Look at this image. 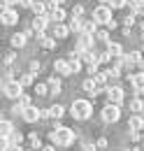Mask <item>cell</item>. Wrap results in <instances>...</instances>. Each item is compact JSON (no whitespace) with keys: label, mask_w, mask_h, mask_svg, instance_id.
<instances>
[{"label":"cell","mask_w":144,"mask_h":151,"mask_svg":"<svg viewBox=\"0 0 144 151\" xmlns=\"http://www.w3.org/2000/svg\"><path fill=\"white\" fill-rule=\"evenodd\" d=\"M65 17H68V14H65V9H63V7H56L54 12H51V19H54L56 23H60V21L65 19Z\"/></svg>","instance_id":"cell-28"},{"label":"cell","mask_w":144,"mask_h":151,"mask_svg":"<svg viewBox=\"0 0 144 151\" xmlns=\"http://www.w3.org/2000/svg\"><path fill=\"white\" fill-rule=\"evenodd\" d=\"M26 123H35V121H40L42 119V109H37L35 105H28V107H23L21 109V114H19Z\"/></svg>","instance_id":"cell-5"},{"label":"cell","mask_w":144,"mask_h":151,"mask_svg":"<svg viewBox=\"0 0 144 151\" xmlns=\"http://www.w3.org/2000/svg\"><path fill=\"white\" fill-rule=\"evenodd\" d=\"M37 42L42 44V49H56V37H49L44 30L37 33Z\"/></svg>","instance_id":"cell-13"},{"label":"cell","mask_w":144,"mask_h":151,"mask_svg":"<svg viewBox=\"0 0 144 151\" xmlns=\"http://www.w3.org/2000/svg\"><path fill=\"white\" fill-rule=\"evenodd\" d=\"M33 2H35V0H19V5H21V7H30Z\"/></svg>","instance_id":"cell-43"},{"label":"cell","mask_w":144,"mask_h":151,"mask_svg":"<svg viewBox=\"0 0 144 151\" xmlns=\"http://www.w3.org/2000/svg\"><path fill=\"white\" fill-rule=\"evenodd\" d=\"M40 68H42L40 60H33V63H30V72H40Z\"/></svg>","instance_id":"cell-42"},{"label":"cell","mask_w":144,"mask_h":151,"mask_svg":"<svg viewBox=\"0 0 144 151\" xmlns=\"http://www.w3.org/2000/svg\"><path fill=\"white\" fill-rule=\"evenodd\" d=\"M140 58H142V51H130V54H123V63L130 68V65H137Z\"/></svg>","instance_id":"cell-22"},{"label":"cell","mask_w":144,"mask_h":151,"mask_svg":"<svg viewBox=\"0 0 144 151\" xmlns=\"http://www.w3.org/2000/svg\"><path fill=\"white\" fill-rule=\"evenodd\" d=\"M70 114L77 121H86L91 114H93V105H91L89 100H74L72 107H70Z\"/></svg>","instance_id":"cell-2"},{"label":"cell","mask_w":144,"mask_h":151,"mask_svg":"<svg viewBox=\"0 0 144 151\" xmlns=\"http://www.w3.org/2000/svg\"><path fill=\"white\" fill-rule=\"evenodd\" d=\"M17 81L21 86H33V84H35V72H26V75L17 77Z\"/></svg>","instance_id":"cell-25"},{"label":"cell","mask_w":144,"mask_h":151,"mask_svg":"<svg viewBox=\"0 0 144 151\" xmlns=\"http://www.w3.org/2000/svg\"><path fill=\"white\" fill-rule=\"evenodd\" d=\"M7 149H9V137L0 135V151H7Z\"/></svg>","instance_id":"cell-37"},{"label":"cell","mask_w":144,"mask_h":151,"mask_svg":"<svg viewBox=\"0 0 144 151\" xmlns=\"http://www.w3.org/2000/svg\"><path fill=\"white\" fill-rule=\"evenodd\" d=\"M130 84H132V88H135V93H144V70L140 72H135V75L130 77Z\"/></svg>","instance_id":"cell-11"},{"label":"cell","mask_w":144,"mask_h":151,"mask_svg":"<svg viewBox=\"0 0 144 151\" xmlns=\"http://www.w3.org/2000/svg\"><path fill=\"white\" fill-rule=\"evenodd\" d=\"M130 109H132V112H137V114H142V112H144V102L140 100V98L130 100Z\"/></svg>","instance_id":"cell-30"},{"label":"cell","mask_w":144,"mask_h":151,"mask_svg":"<svg viewBox=\"0 0 144 151\" xmlns=\"http://www.w3.org/2000/svg\"><path fill=\"white\" fill-rule=\"evenodd\" d=\"M119 119H121V107L109 102L107 107L102 109V121H105V123H116Z\"/></svg>","instance_id":"cell-6"},{"label":"cell","mask_w":144,"mask_h":151,"mask_svg":"<svg viewBox=\"0 0 144 151\" xmlns=\"http://www.w3.org/2000/svg\"><path fill=\"white\" fill-rule=\"evenodd\" d=\"M30 144H33V149H42V139H40V135L37 132H30Z\"/></svg>","instance_id":"cell-33"},{"label":"cell","mask_w":144,"mask_h":151,"mask_svg":"<svg viewBox=\"0 0 144 151\" xmlns=\"http://www.w3.org/2000/svg\"><path fill=\"white\" fill-rule=\"evenodd\" d=\"M2 2H5V7H12V5H17L19 0H2Z\"/></svg>","instance_id":"cell-45"},{"label":"cell","mask_w":144,"mask_h":151,"mask_svg":"<svg viewBox=\"0 0 144 151\" xmlns=\"http://www.w3.org/2000/svg\"><path fill=\"white\" fill-rule=\"evenodd\" d=\"M54 70H56V75H60V77H70L72 75L68 60H56V63H54Z\"/></svg>","instance_id":"cell-15"},{"label":"cell","mask_w":144,"mask_h":151,"mask_svg":"<svg viewBox=\"0 0 144 151\" xmlns=\"http://www.w3.org/2000/svg\"><path fill=\"white\" fill-rule=\"evenodd\" d=\"M81 86H84V91H86V93H91L93 98H95V95L100 93V88H98V84H95V79H93V77L84 79V84H81Z\"/></svg>","instance_id":"cell-17"},{"label":"cell","mask_w":144,"mask_h":151,"mask_svg":"<svg viewBox=\"0 0 144 151\" xmlns=\"http://www.w3.org/2000/svg\"><path fill=\"white\" fill-rule=\"evenodd\" d=\"M35 93H37V95H49L47 84H35Z\"/></svg>","instance_id":"cell-35"},{"label":"cell","mask_w":144,"mask_h":151,"mask_svg":"<svg viewBox=\"0 0 144 151\" xmlns=\"http://www.w3.org/2000/svg\"><path fill=\"white\" fill-rule=\"evenodd\" d=\"M47 88H49V93H60L63 84H60V79H58V77H51V79L47 81Z\"/></svg>","instance_id":"cell-24"},{"label":"cell","mask_w":144,"mask_h":151,"mask_svg":"<svg viewBox=\"0 0 144 151\" xmlns=\"http://www.w3.org/2000/svg\"><path fill=\"white\" fill-rule=\"evenodd\" d=\"M47 17H44V14H35V19H33V30H35V33H42V30H44V28H47Z\"/></svg>","instance_id":"cell-19"},{"label":"cell","mask_w":144,"mask_h":151,"mask_svg":"<svg viewBox=\"0 0 144 151\" xmlns=\"http://www.w3.org/2000/svg\"><path fill=\"white\" fill-rule=\"evenodd\" d=\"M128 130H135V132H142L144 130V119L142 114H135L128 119Z\"/></svg>","instance_id":"cell-12"},{"label":"cell","mask_w":144,"mask_h":151,"mask_svg":"<svg viewBox=\"0 0 144 151\" xmlns=\"http://www.w3.org/2000/svg\"><path fill=\"white\" fill-rule=\"evenodd\" d=\"M95 30H98V23H95L93 19H81V33L95 35Z\"/></svg>","instance_id":"cell-18"},{"label":"cell","mask_w":144,"mask_h":151,"mask_svg":"<svg viewBox=\"0 0 144 151\" xmlns=\"http://www.w3.org/2000/svg\"><path fill=\"white\" fill-rule=\"evenodd\" d=\"M68 35H70V28H68V26H65L63 21L54 26V35H51V37H56V40H65Z\"/></svg>","instance_id":"cell-14"},{"label":"cell","mask_w":144,"mask_h":151,"mask_svg":"<svg viewBox=\"0 0 144 151\" xmlns=\"http://www.w3.org/2000/svg\"><path fill=\"white\" fill-rule=\"evenodd\" d=\"M95 40H100V42L107 44V42H109V30H107V28H105V30H95Z\"/></svg>","instance_id":"cell-34"},{"label":"cell","mask_w":144,"mask_h":151,"mask_svg":"<svg viewBox=\"0 0 144 151\" xmlns=\"http://www.w3.org/2000/svg\"><path fill=\"white\" fill-rule=\"evenodd\" d=\"M128 5L135 17H144V0H128Z\"/></svg>","instance_id":"cell-21"},{"label":"cell","mask_w":144,"mask_h":151,"mask_svg":"<svg viewBox=\"0 0 144 151\" xmlns=\"http://www.w3.org/2000/svg\"><path fill=\"white\" fill-rule=\"evenodd\" d=\"M105 93H107V100L112 105H121L123 102V88L121 86H109Z\"/></svg>","instance_id":"cell-8"},{"label":"cell","mask_w":144,"mask_h":151,"mask_svg":"<svg viewBox=\"0 0 144 151\" xmlns=\"http://www.w3.org/2000/svg\"><path fill=\"white\" fill-rule=\"evenodd\" d=\"M98 68H100V63H93V65H89V75H98Z\"/></svg>","instance_id":"cell-40"},{"label":"cell","mask_w":144,"mask_h":151,"mask_svg":"<svg viewBox=\"0 0 144 151\" xmlns=\"http://www.w3.org/2000/svg\"><path fill=\"white\" fill-rule=\"evenodd\" d=\"M0 21L5 23V26H14L19 21V14H17V9L14 7H5L2 12H0Z\"/></svg>","instance_id":"cell-7"},{"label":"cell","mask_w":144,"mask_h":151,"mask_svg":"<svg viewBox=\"0 0 144 151\" xmlns=\"http://www.w3.org/2000/svg\"><path fill=\"white\" fill-rule=\"evenodd\" d=\"M49 137L58 147H70L72 142H74V130L65 128V126H58V128H54V130L49 132Z\"/></svg>","instance_id":"cell-1"},{"label":"cell","mask_w":144,"mask_h":151,"mask_svg":"<svg viewBox=\"0 0 144 151\" xmlns=\"http://www.w3.org/2000/svg\"><path fill=\"white\" fill-rule=\"evenodd\" d=\"M12 60H14V54H7V56H5V65H9Z\"/></svg>","instance_id":"cell-44"},{"label":"cell","mask_w":144,"mask_h":151,"mask_svg":"<svg viewBox=\"0 0 144 151\" xmlns=\"http://www.w3.org/2000/svg\"><path fill=\"white\" fill-rule=\"evenodd\" d=\"M137 68H140V70H144V56L140 58V60H137Z\"/></svg>","instance_id":"cell-47"},{"label":"cell","mask_w":144,"mask_h":151,"mask_svg":"<svg viewBox=\"0 0 144 151\" xmlns=\"http://www.w3.org/2000/svg\"><path fill=\"white\" fill-rule=\"evenodd\" d=\"M142 147H144V139H142Z\"/></svg>","instance_id":"cell-50"},{"label":"cell","mask_w":144,"mask_h":151,"mask_svg":"<svg viewBox=\"0 0 144 151\" xmlns=\"http://www.w3.org/2000/svg\"><path fill=\"white\" fill-rule=\"evenodd\" d=\"M2 9H5V2H2V0H0V12H2Z\"/></svg>","instance_id":"cell-48"},{"label":"cell","mask_w":144,"mask_h":151,"mask_svg":"<svg viewBox=\"0 0 144 151\" xmlns=\"http://www.w3.org/2000/svg\"><path fill=\"white\" fill-rule=\"evenodd\" d=\"M42 151H56L54 144H47V147H42Z\"/></svg>","instance_id":"cell-46"},{"label":"cell","mask_w":144,"mask_h":151,"mask_svg":"<svg viewBox=\"0 0 144 151\" xmlns=\"http://www.w3.org/2000/svg\"><path fill=\"white\" fill-rule=\"evenodd\" d=\"M68 28L74 30V33H81V19H79V17H72L70 23H68Z\"/></svg>","instance_id":"cell-29"},{"label":"cell","mask_w":144,"mask_h":151,"mask_svg":"<svg viewBox=\"0 0 144 151\" xmlns=\"http://www.w3.org/2000/svg\"><path fill=\"white\" fill-rule=\"evenodd\" d=\"M95 149H107V139H105V137H100V139L95 142Z\"/></svg>","instance_id":"cell-39"},{"label":"cell","mask_w":144,"mask_h":151,"mask_svg":"<svg viewBox=\"0 0 144 151\" xmlns=\"http://www.w3.org/2000/svg\"><path fill=\"white\" fill-rule=\"evenodd\" d=\"M91 47H93V35L79 33V37H77V51H89Z\"/></svg>","instance_id":"cell-10"},{"label":"cell","mask_w":144,"mask_h":151,"mask_svg":"<svg viewBox=\"0 0 144 151\" xmlns=\"http://www.w3.org/2000/svg\"><path fill=\"white\" fill-rule=\"evenodd\" d=\"M65 60H68V65H70L72 75H77V72L81 70V58H79V54H70V56L65 58Z\"/></svg>","instance_id":"cell-16"},{"label":"cell","mask_w":144,"mask_h":151,"mask_svg":"<svg viewBox=\"0 0 144 151\" xmlns=\"http://www.w3.org/2000/svg\"><path fill=\"white\" fill-rule=\"evenodd\" d=\"M12 47H17V49L26 47V33H17V35H12Z\"/></svg>","instance_id":"cell-27"},{"label":"cell","mask_w":144,"mask_h":151,"mask_svg":"<svg viewBox=\"0 0 144 151\" xmlns=\"http://www.w3.org/2000/svg\"><path fill=\"white\" fill-rule=\"evenodd\" d=\"M30 9H33L35 14H44V12H47V5H44V2H40V0H35V2L30 5Z\"/></svg>","instance_id":"cell-32"},{"label":"cell","mask_w":144,"mask_h":151,"mask_svg":"<svg viewBox=\"0 0 144 151\" xmlns=\"http://www.w3.org/2000/svg\"><path fill=\"white\" fill-rule=\"evenodd\" d=\"M107 51H109V56H112V58L123 56V47H121V44H116V42H112V40L107 42Z\"/></svg>","instance_id":"cell-23"},{"label":"cell","mask_w":144,"mask_h":151,"mask_svg":"<svg viewBox=\"0 0 144 151\" xmlns=\"http://www.w3.org/2000/svg\"><path fill=\"white\" fill-rule=\"evenodd\" d=\"M63 114H65V107L63 105H51L49 109H42V119H54V121H58V119H63Z\"/></svg>","instance_id":"cell-9"},{"label":"cell","mask_w":144,"mask_h":151,"mask_svg":"<svg viewBox=\"0 0 144 151\" xmlns=\"http://www.w3.org/2000/svg\"><path fill=\"white\" fill-rule=\"evenodd\" d=\"M21 151H37V149H21Z\"/></svg>","instance_id":"cell-49"},{"label":"cell","mask_w":144,"mask_h":151,"mask_svg":"<svg viewBox=\"0 0 144 151\" xmlns=\"http://www.w3.org/2000/svg\"><path fill=\"white\" fill-rule=\"evenodd\" d=\"M81 14H84V7H81V5H77V7L72 9V17H81Z\"/></svg>","instance_id":"cell-41"},{"label":"cell","mask_w":144,"mask_h":151,"mask_svg":"<svg viewBox=\"0 0 144 151\" xmlns=\"http://www.w3.org/2000/svg\"><path fill=\"white\" fill-rule=\"evenodd\" d=\"M21 142H23V135L21 132H12L9 135V147H21Z\"/></svg>","instance_id":"cell-31"},{"label":"cell","mask_w":144,"mask_h":151,"mask_svg":"<svg viewBox=\"0 0 144 151\" xmlns=\"http://www.w3.org/2000/svg\"><path fill=\"white\" fill-rule=\"evenodd\" d=\"M112 60V56H109V51H102V54H98V63L102 65V63H109Z\"/></svg>","instance_id":"cell-36"},{"label":"cell","mask_w":144,"mask_h":151,"mask_svg":"<svg viewBox=\"0 0 144 151\" xmlns=\"http://www.w3.org/2000/svg\"><path fill=\"white\" fill-rule=\"evenodd\" d=\"M132 23H135V14H130L123 19V28H132Z\"/></svg>","instance_id":"cell-38"},{"label":"cell","mask_w":144,"mask_h":151,"mask_svg":"<svg viewBox=\"0 0 144 151\" xmlns=\"http://www.w3.org/2000/svg\"><path fill=\"white\" fill-rule=\"evenodd\" d=\"M91 19L95 21V23H102V26H107L109 21L114 19L112 17V7H107V5H98L95 9H93V17Z\"/></svg>","instance_id":"cell-3"},{"label":"cell","mask_w":144,"mask_h":151,"mask_svg":"<svg viewBox=\"0 0 144 151\" xmlns=\"http://www.w3.org/2000/svg\"><path fill=\"white\" fill-rule=\"evenodd\" d=\"M2 93L7 95V98H12V100H17L19 95L23 93V86L19 84L17 79H12V81H5V84H2Z\"/></svg>","instance_id":"cell-4"},{"label":"cell","mask_w":144,"mask_h":151,"mask_svg":"<svg viewBox=\"0 0 144 151\" xmlns=\"http://www.w3.org/2000/svg\"><path fill=\"white\" fill-rule=\"evenodd\" d=\"M12 132H14V126H12V121H5V119H0V135L9 137Z\"/></svg>","instance_id":"cell-26"},{"label":"cell","mask_w":144,"mask_h":151,"mask_svg":"<svg viewBox=\"0 0 144 151\" xmlns=\"http://www.w3.org/2000/svg\"><path fill=\"white\" fill-rule=\"evenodd\" d=\"M79 58H81L86 65H93V63H98V54H95L93 49H89V51H79Z\"/></svg>","instance_id":"cell-20"}]
</instances>
